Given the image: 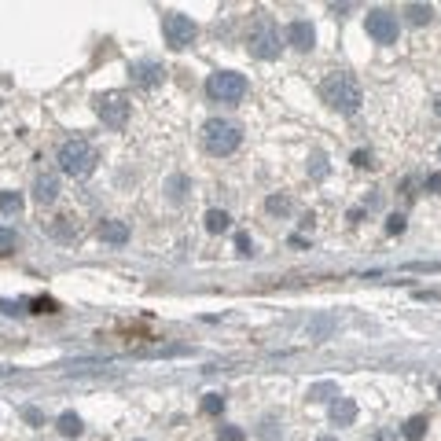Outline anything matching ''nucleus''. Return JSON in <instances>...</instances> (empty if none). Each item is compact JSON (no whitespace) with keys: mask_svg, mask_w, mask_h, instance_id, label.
Instances as JSON below:
<instances>
[{"mask_svg":"<svg viewBox=\"0 0 441 441\" xmlns=\"http://www.w3.org/2000/svg\"><path fill=\"white\" fill-rule=\"evenodd\" d=\"M92 107H96V114H100V122L107 125V129H125V122H129V100L122 92H100L92 100Z\"/></svg>","mask_w":441,"mask_h":441,"instance_id":"6","label":"nucleus"},{"mask_svg":"<svg viewBox=\"0 0 441 441\" xmlns=\"http://www.w3.org/2000/svg\"><path fill=\"white\" fill-rule=\"evenodd\" d=\"M217 441H243V430L239 427H221L217 430Z\"/></svg>","mask_w":441,"mask_h":441,"instance_id":"27","label":"nucleus"},{"mask_svg":"<svg viewBox=\"0 0 441 441\" xmlns=\"http://www.w3.org/2000/svg\"><path fill=\"white\" fill-rule=\"evenodd\" d=\"M438 394H441V386H438Z\"/></svg>","mask_w":441,"mask_h":441,"instance_id":"38","label":"nucleus"},{"mask_svg":"<svg viewBox=\"0 0 441 441\" xmlns=\"http://www.w3.org/2000/svg\"><path fill=\"white\" fill-rule=\"evenodd\" d=\"M265 206H268V213H287V210H290V199H287V195H272Z\"/></svg>","mask_w":441,"mask_h":441,"instance_id":"23","label":"nucleus"},{"mask_svg":"<svg viewBox=\"0 0 441 441\" xmlns=\"http://www.w3.org/2000/svg\"><path fill=\"white\" fill-rule=\"evenodd\" d=\"M309 169H313L316 180H324V177H327V158H324V155H313V166H309Z\"/></svg>","mask_w":441,"mask_h":441,"instance_id":"26","label":"nucleus"},{"mask_svg":"<svg viewBox=\"0 0 441 441\" xmlns=\"http://www.w3.org/2000/svg\"><path fill=\"white\" fill-rule=\"evenodd\" d=\"M327 416H331L335 427H353L357 423V401H353V397H335L331 408H327Z\"/></svg>","mask_w":441,"mask_h":441,"instance_id":"11","label":"nucleus"},{"mask_svg":"<svg viewBox=\"0 0 441 441\" xmlns=\"http://www.w3.org/2000/svg\"><path fill=\"white\" fill-rule=\"evenodd\" d=\"M184 184H188L184 177H173V180H169V199H173V202H180V199H184V191H180Z\"/></svg>","mask_w":441,"mask_h":441,"instance_id":"28","label":"nucleus"},{"mask_svg":"<svg viewBox=\"0 0 441 441\" xmlns=\"http://www.w3.org/2000/svg\"><path fill=\"white\" fill-rule=\"evenodd\" d=\"M316 441H338V438H331V434H324V438H316Z\"/></svg>","mask_w":441,"mask_h":441,"instance_id":"36","label":"nucleus"},{"mask_svg":"<svg viewBox=\"0 0 441 441\" xmlns=\"http://www.w3.org/2000/svg\"><path fill=\"white\" fill-rule=\"evenodd\" d=\"M364 30H368V37L375 41V45H394L397 34H401L397 15L386 12V8H372V12L364 15Z\"/></svg>","mask_w":441,"mask_h":441,"instance_id":"8","label":"nucleus"},{"mask_svg":"<svg viewBox=\"0 0 441 441\" xmlns=\"http://www.w3.org/2000/svg\"><path fill=\"white\" fill-rule=\"evenodd\" d=\"M287 45H294L298 52H309L316 45V30L313 23H305V19H294V23L287 26Z\"/></svg>","mask_w":441,"mask_h":441,"instance_id":"10","label":"nucleus"},{"mask_svg":"<svg viewBox=\"0 0 441 441\" xmlns=\"http://www.w3.org/2000/svg\"><path fill=\"white\" fill-rule=\"evenodd\" d=\"M15 246H19V235L12 228H0V254H12Z\"/></svg>","mask_w":441,"mask_h":441,"instance_id":"22","label":"nucleus"},{"mask_svg":"<svg viewBox=\"0 0 441 441\" xmlns=\"http://www.w3.org/2000/svg\"><path fill=\"white\" fill-rule=\"evenodd\" d=\"M434 114H441V96H438V100H434Z\"/></svg>","mask_w":441,"mask_h":441,"instance_id":"35","label":"nucleus"},{"mask_svg":"<svg viewBox=\"0 0 441 441\" xmlns=\"http://www.w3.org/2000/svg\"><path fill=\"white\" fill-rule=\"evenodd\" d=\"M320 96H324L327 107H335L338 114H357L361 103H364V92H361V81L346 70H335L327 74L324 85H320Z\"/></svg>","mask_w":441,"mask_h":441,"instance_id":"1","label":"nucleus"},{"mask_svg":"<svg viewBox=\"0 0 441 441\" xmlns=\"http://www.w3.org/2000/svg\"><path fill=\"white\" fill-rule=\"evenodd\" d=\"M96 162H100V151H96L85 136H74L59 147V169L67 177H89L96 169Z\"/></svg>","mask_w":441,"mask_h":441,"instance_id":"2","label":"nucleus"},{"mask_svg":"<svg viewBox=\"0 0 441 441\" xmlns=\"http://www.w3.org/2000/svg\"><path fill=\"white\" fill-rule=\"evenodd\" d=\"M305 397H309L313 405H320V401H335V397H342V394H338V386H335V383H313Z\"/></svg>","mask_w":441,"mask_h":441,"instance_id":"14","label":"nucleus"},{"mask_svg":"<svg viewBox=\"0 0 441 441\" xmlns=\"http://www.w3.org/2000/svg\"><path fill=\"white\" fill-rule=\"evenodd\" d=\"M353 166H372V155L368 151H357V155H353Z\"/></svg>","mask_w":441,"mask_h":441,"instance_id":"34","label":"nucleus"},{"mask_svg":"<svg viewBox=\"0 0 441 441\" xmlns=\"http://www.w3.org/2000/svg\"><path fill=\"white\" fill-rule=\"evenodd\" d=\"M129 78H133L140 89H155V85L166 81V70H162V63L144 59V63H133V67H129Z\"/></svg>","mask_w":441,"mask_h":441,"instance_id":"9","label":"nucleus"},{"mask_svg":"<svg viewBox=\"0 0 441 441\" xmlns=\"http://www.w3.org/2000/svg\"><path fill=\"white\" fill-rule=\"evenodd\" d=\"M438 158H441V147H438Z\"/></svg>","mask_w":441,"mask_h":441,"instance_id":"37","label":"nucleus"},{"mask_svg":"<svg viewBox=\"0 0 441 441\" xmlns=\"http://www.w3.org/2000/svg\"><path fill=\"white\" fill-rule=\"evenodd\" d=\"M100 239L111 246H125L129 243V224L125 221H103L100 224Z\"/></svg>","mask_w":441,"mask_h":441,"instance_id":"13","label":"nucleus"},{"mask_svg":"<svg viewBox=\"0 0 441 441\" xmlns=\"http://www.w3.org/2000/svg\"><path fill=\"white\" fill-rule=\"evenodd\" d=\"M202 412H206V416H221L224 412V397L221 394H206V397H202Z\"/></svg>","mask_w":441,"mask_h":441,"instance_id":"21","label":"nucleus"},{"mask_svg":"<svg viewBox=\"0 0 441 441\" xmlns=\"http://www.w3.org/2000/svg\"><path fill=\"white\" fill-rule=\"evenodd\" d=\"M427 416H412V419H408V423L401 427V438L405 441H423V434H427Z\"/></svg>","mask_w":441,"mask_h":441,"instance_id":"15","label":"nucleus"},{"mask_svg":"<svg viewBox=\"0 0 441 441\" xmlns=\"http://www.w3.org/2000/svg\"><path fill=\"white\" fill-rule=\"evenodd\" d=\"M56 427H59V434H63V438H78L81 430H85V427H81V416H74V412H63Z\"/></svg>","mask_w":441,"mask_h":441,"instance_id":"16","label":"nucleus"},{"mask_svg":"<svg viewBox=\"0 0 441 441\" xmlns=\"http://www.w3.org/2000/svg\"><path fill=\"white\" fill-rule=\"evenodd\" d=\"M23 419H26L30 427H41V423H45V412H41V408H34V405H26V408H23Z\"/></svg>","mask_w":441,"mask_h":441,"instance_id":"25","label":"nucleus"},{"mask_svg":"<svg viewBox=\"0 0 441 441\" xmlns=\"http://www.w3.org/2000/svg\"><path fill=\"white\" fill-rule=\"evenodd\" d=\"M56 302H52V298H37V302H34V313H56Z\"/></svg>","mask_w":441,"mask_h":441,"instance_id":"30","label":"nucleus"},{"mask_svg":"<svg viewBox=\"0 0 441 441\" xmlns=\"http://www.w3.org/2000/svg\"><path fill=\"white\" fill-rule=\"evenodd\" d=\"M228 224H232V217H228L224 210H210V213H206V232H213V235H217V232H228Z\"/></svg>","mask_w":441,"mask_h":441,"instance_id":"18","label":"nucleus"},{"mask_svg":"<svg viewBox=\"0 0 441 441\" xmlns=\"http://www.w3.org/2000/svg\"><path fill=\"white\" fill-rule=\"evenodd\" d=\"M19 210H23V195H19V191H0V213L12 217V213H19Z\"/></svg>","mask_w":441,"mask_h":441,"instance_id":"17","label":"nucleus"},{"mask_svg":"<svg viewBox=\"0 0 441 441\" xmlns=\"http://www.w3.org/2000/svg\"><path fill=\"white\" fill-rule=\"evenodd\" d=\"M331 331H335V316H316L309 324V338H327Z\"/></svg>","mask_w":441,"mask_h":441,"instance_id":"20","label":"nucleus"},{"mask_svg":"<svg viewBox=\"0 0 441 441\" xmlns=\"http://www.w3.org/2000/svg\"><path fill=\"white\" fill-rule=\"evenodd\" d=\"M427 188L434 191V195H441V173H430V177H427Z\"/></svg>","mask_w":441,"mask_h":441,"instance_id":"32","label":"nucleus"},{"mask_svg":"<svg viewBox=\"0 0 441 441\" xmlns=\"http://www.w3.org/2000/svg\"><path fill=\"white\" fill-rule=\"evenodd\" d=\"M368 441H397V434H394V430H375Z\"/></svg>","mask_w":441,"mask_h":441,"instance_id":"31","label":"nucleus"},{"mask_svg":"<svg viewBox=\"0 0 441 441\" xmlns=\"http://www.w3.org/2000/svg\"><path fill=\"white\" fill-rule=\"evenodd\" d=\"M34 199L41 202V206H52V202L59 199V177L56 173H41L34 180Z\"/></svg>","mask_w":441,"mask_h":441,"instance_id":"12","label":"nucleus"},{"mask_svg":"<svg viewBox=\"0 0 441 441\" xmlns=\"http://www.w3.org/2000/svg\"><path fill=\"white\" fill-rule=\"evenodd\" d=\"M206 96L213 103H239L246 96V78L235 70H217L206 78Z\"/></svg>","mask_w":441,"mask_h":441,"instance_id":"4","label":"nucleus"},{"mask_svg":"<svg viewBox=\"0 0 441 441\" xmlns=\"http://www.w3.org/2000/svg\"><path fill=\"white\" fill-rule=\"evenodd\" d=\"M405 15H408V23L423 26V23H430V15H434V8H430V4H408V8H405Z\"/></svg>","mask_w":441,"mask_h":441,"instance_id":"19","label":"nucleus"},{"mask_svg":"<svg viewBox=\"0 0 441 441\" xmlns=\"http://www.w3.org/2000/svg\"><path fill=\"white\" fill-rule=\"evenodd\" d=\"M235 250H239V254H254V243H250V235H246V232L235 235Z\"/></svg>","mask_w":441,"mask_h":441,"instance_id":"29","label":"nucleus"},{"mask_svg":"<svg viewBox=\"0 0 441 441\" xmlns=\"http://www.w3.org/2000/svg\"><path fill=\"white\" fill-rule=\"evenodd\" d=\"M279 48H283V34H279V26L268 23V19H261V23L250 30V56H257V59H276Z\"/></svg>","mask_w":441,"mask_h":441,"instance_id":"7","label":"nucleus"},{"mask_svg":"<svg viewBox=\"0 0 441 441\" xmlns=\"http://www.w3.org/2000/svg\"><path fill=\"white\" fill-rule=\"evenodd\" d=\"M162 37H166V45L173 48V52H184L195 45V37H199V26L191 23V15H180V12H162Z\"/></svg>","mask_w":441,"mask_h":441,"instance_id":"5","label":"nucleus"},{"mask_svg":"<svg viewBox=\"0 0 441 441\" xmlns=\"http://www.w3.org/2000/svg\"><path fill=\"white\" fill-rule=\"evenodd\" d=\"M257 434H261V438H272V434H276V419H265V423H261V430H257Z\"/></svg>","mask_w":441,"mask_h":441,"instance_id":"33","label":"nucleus"},{"mask_svg":"<svg viewBox=\"0 0 441 441\" xmlns=\"http://www.w3.org/2000/svg\"><path fill=\"white\" fill-rule=\"evenodd\" d=\"M239 144H243V129L228 122V118H210L202 125V147L210 155H232V151H239Z\"/></svg>","mask_w":441,"mask_h":441,"instance_id":"3","label":"nucleus"},{"mask_svg":"<svg viewBox=\"0 0 441 441\" xmlns=\"http://www.w3.org/2000/svg\"><path fill=\"white\" fill-rule=\"evenodd\" d=\"M386 232H390V235H401V232H405V213H390V217H386Z\"/></svg>","mask_w":441,"mask_h":441,"instance_id":"24","label":"nucleus"}]
</instances>
